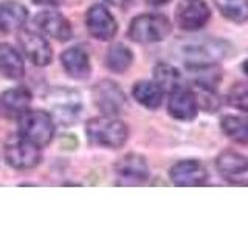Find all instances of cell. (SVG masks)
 Here are the masks:
<instances>
[{
  "instance_id": "obj_1",
  "label": "cell",
  "mask_w": 248,
  "mask_h": 232,
  "mask_svg": "<svg viewBox=\"0 0 248 232\" xmlns=\"http://www.w3.org/2000/svg\"><path fill=\"white\" fill-rule=\"evenodd\" d=\"M230 51V45L219 39H196L182 46L180 58L189 70L214 67Z\"/></svg>"
},
{
  "instance_id": "obj_2",
  "label": "cell",
  "mask_w": 248,
  "mask_h": 232,
  "mask_svg": "<svg viewBox=\"0 0 248 232\" xmlns=\"http://www.w3.org/2000/svg\"><path fill=\"white\" fill-rule=\"evenodd\" d=\"M89 143L98 147H108V149H120L127 141L129 130L123 121L115 116H99L87 122L85 127Z\"/></svg>"
},
{
  "instance_id": "obj_3",
  "label": "cell",
  "mask_w": 248,
  "mask_h": 232,
  "mask_svg": "<svg viewBox=\"0 0 248 232\" xmlns=\"http://www.w3.org/2000/svg\"><path fill=\"white\" fill-rule=\"evenodd\" d=\"M170 22L163 14H140L130 22L129 37L138 44L161 42L170 34Z\"/></svg>"
},
{
  "instance_id": "obj_4",
  "label": "cell",
  "mask_w": 248,
  "mask_h": 232,
  "mask_svg": "<svg viewBox=\"0 0 248 232\" xmlns=\"http://www.w3.org/2000/svg\"><path fill=\"white\" fill-rule=\"evenodd\" d=\"M19 131L20 136L33 144L45 147L54 136V119L44 110H27L19 118Z\"/></svg>"
},
{
  "instance_id": "obj_5",
  "label": "cell",
  "mask_w": 248,
  "mask_h": 232,
  "mask_svg": "<svg viewBox=\"0 0 248 232\" xmlns=\"http://www.w3.org/2000/svg\"><path fill=\"white\" fill-rule=\"evenodd\" d=\"M46 102L51 108V116L61 124H73L82 108L81 95L75 88L56 87L46 93Z\"/></svg>"
},
{
  "instance_id": "obj_6",
  "label": "cell",
  "mask_w": 248,
  "mask_h": 232,
  "mask_svg": "<svg viewBox=\"0 0 248 232\" xmlns=\"http://www.w3.org/2000/svg\"><path fill=\"white\" fill-rule=\"evenodd\" d=\"M41 147L33 144L23 136L13 138L5 144V160L11 167L17 170H27L36 167L42 160Z\"/></svg>"
},
{
  "instance_id": "obj_7",
  "label": "cell",
  "mask_w": 248,
  "mask_h": 232,
  "mask_svg": "<svg viewBox=\"0 0 248 232\" xmlns=\"http://www.w3.org/2000/svg\"><path fill=\"white\" fill-rule=\"evenodd\" d=\"M93 102L101 113L116 116L124 110L127 99L118 84L106 79L93 87Z\"/></svg>"
},
{
  "instance_id": "obj_8",
  "label": "cell",
  "mask_w": 248,
  "mask_h": 232,
  "mask_svg": "<svg viewBox=\"0 0 248 232\" xmlns=\"http://www.w3.org/2000/svg\"><path fill=\"white\" fill-rule=\"evenodd\" d=\"M219 174L232 186H248V158L234 150H225L216 161Z\"/></svg>"
},
{
  "instance_id": "obj_9",
  "label": "cell",
  "mask_w": 248,
  "mask_h": 232,
  "mask_svg": "<svg viewBox=\"0 0 248 232\" xmlns=\"http://www.w3.org/2000/svg\"><path fill=\"white\" fill-rule=\"evenodd\" d=\"M209 15L211 11L203 0H182L175 10V20L185 31L203 28L209 20Z\"/></svg>"
},
{
  "instance_id": "obj_10",
  "label": "cell",
  "mask_w": 248,
  "mask_h": 232,
  "mask_svg": "<svg viewBox=\"0 0 248 232\" xmlns=\"http://www.w3.org/2000/svg\"><path fill=\"white\" fill-rule=\"evenodd\" d=\"M169 176L178 188H196L208 181V170L197 160H183L170 167Z\"/></svg>"
},
{
  "instance_id": "obj_11",
  "label": "cell",
  "mask_w": 248,
  "mask_h": 232,
  "mask_svg": "<svg viewBox=\"0 0 248 232\" xmlns=\"http://www.w3.org/2000/svg\"><path fill=\"white\" fill-rule=\"evenodd\" d=\"M85 23L89 33L98 41H112L118 31L116 20L104 5H93L85 15Z\"/></svg>"
},
{
  "instance_id": "obj_12",
  "label": "cell",
  "mask_w": 248,
  "mask_h": 232,
  "mask_svg": "<svg viewBox=\"0 0 248 232\" xmlns=\"http://www.w3.org/2000/svg\"><path fill=\"white\" fill-rule=\"evenodd\" d=\"M19 42L25 56L37 67H46L53 59V50L48 41H45L36 31H22L19 34Z\"/></svg>"
},
{
  "instance_id": "obj_13",
  "label": "cell",
  "mask_w": 248,
  "mask_h": 232,
  "mask_svg": "<svg viewBox=\"0 0 248 232\" xmlns=\"http://www.w3.org/2000/svg\"><path fill=\"white\" fill-rule=\"evenodd\" d=\"M197 99L194 91L178 85L169 93L168 112L178 121H192L197 116Z\"/></svg>"
},
{
  "instance_id": "obj_14",
  "label": "cell",
  "mask_w": 248,
  "mask_h": 232,
  "mask_svg": "<svg viewBox=\"0 0 248 232\" xmlns=\"http://www.w3.org/2000/svg\"><path fill=\"white\" fill-rule=\"evenodd\" d=\"M34 23L45 34H48L50 37L61 42L70 41V37L73 34L72 23H70L68 19H65L61 13H56V11H42L36 14Z\"/></svg>"
},
{
  "instance_id": "obj_15",
  "label": "cell",
  "mask_w": 248,
  "mask_h": 232,
  "mask_svg": "<svg viewBox=\"0 0 248 232\" xmlns=\"http://www.w3.org/2000/svg\"><path fill=\"white\" fill-rule=\"evenodd\" d=\"M115 170L126 184H143L149 178V167L141 155L129 153L115 164Z\"/></svg>"
},
{
  "instance_id": "obj_16",
  "label": "cell",
  "mask_w": 248,
  "mask_h": 232,
  "mask_svg": "<svg viewBox=\"0 0 248 232\" xmlns=\"http://www.w3.org/2000/svg\"><path fill=\"white\" fill-rule=\"evenodd\" d=\"M31 91L27 87H16L6 90L0 96V113L5 118H20V116L28 110L31 104Z\"/></svg>"
},
{
  "instance_id": "obj_17",
  "label": "cell",
  "mask_w": 248,
  "mask_h": 232,
  "mask_svg": "<svg viewBox=\"0 0 248 232\" xmlns=\"http://www.w3.org/2000/svg\"><path fill=\"white\" fill-rule=\"evenodd\" d=\"M62 60V67L67 72V74L73 79H79L84 81L87 79L92 73V65H90V59L89 54L82 50L81 46H72V48H67L61 56Z\"/></svg>"
},
{
  "instance_id": "obj_18",
  "label": "cell",
  "mask_w": 248,
  "mask_h": 232,
  "mask_svg": "<svg viewBox=\"0 0 248 232\" xmlns=\"http://www.w3.org/2000/svg\"><path fill=\"white\" fill-rule=\"evenodd\" d=\"M28 20V10L16 0H5L0 3V29L11 33L22 28Z\"/></svg>"
},
{
  "instance_id": "obj_19",
  "label": "cell",
  "mask_w": 248,
  "mask_h": 232,
  "mask_svg": "<svg viewBox=\"0 0 248 232\" xmlns=\"http://www.w3.org/2000/svg\"><path fill=\"white\" fill-rule=\"evenodd\" d=\"M0 74L8 79H20L25 74L20 54L10 44H0Z\"/></svg>"
},
{
  "instance_id": "obj_20",
  "label": "cell",
  "mask_w": 248,
  "mask_h": 232,
  "mask_svg": "<svg viewBox=\"0 0 248 232\" xmlns=\"http://www.w3.org/2000/svg\"><path fill=\"white\" fill-rule=\"evenodd\" d=\"M132 95L138 104H141L146 108H158L163 101V90L157 82L152 81H138L134 88H132Z\"/></svg>"
},
{
  "instance_id": "obj_21",
  "label": "cell",
  "mask_w": 248,
  "mask_h": 232,
  "mask_svg": "<svg viewBox=\"0 0 248 232\" xmlns=\"http://www.w3.org/2000/svg\"><path fill=\"white\" fill-rule=\"evenodd\" d=\"M134 62V54L124 44H115L107 51L106 65L113 73H124Z\"/></svg>"
},
{
  "instance_id": "obj_22",
  "label": "cell",
  "mask_w": 248,
  "mask_h": 232,
  "mask_svg": "<svg viewBox=\"0 0 248 232\" xmlns=\"http://www.w3.org/2000/svg\"><path fill=\"white\" fill-rule=\"evenodd\" d=\"M220 126L223 133L234 143L248 145V116H225Z\"/></svg>"
},
{
  "instance_id": "obj_23",
  "label": "cell",
  "mask_w": 248,
  "mask_h": 232,
  "mask_svg": "<svg viewBox=\"0 0 248 232\" xmlns=\"http://www.w3.org/2000/svg\"><path fill=\"white\" fill-rule=\"evenodd\" d=\"M214 3L225 19L236 23L248 20V0H214Z\"/></svg>"
},
{
  "instance_id": "obj_24",
  "label": "cell",
  "mask_w": 248,
  "mask_h": 232,
  "mask_svg": "<svg viewBox=\"0 0 248 232\" xmlns=\"http://www.w3.org/2000/svg\"><path fill=\"white\" fill-rule=\"evenodd\" d=\"M154 77L163 91H172L180 85V73L172 65L168 64H158L154 68Z\"/></svg>"
},
{
  "instance_id": "obj_25",
  "label": "cell",
  "mask_w": 248,
  "mask_h": 232,
  "mask_svg": "<svg viewBox=\"0 0 248 232\" xmlns=\"http://www.w3.org/2000/svg\"><path fill=\"white\" fill-rule=\"evenodd\" d=\"M228 102L237 110L248 112V82H237L230 88Z\"/></svg>"
},
{
  "instance_id": "obj_26",
  "label": "cell",
  "mask_w": 248,
  "mask_h": 232,
  "mask_svg": "<svg viewBox=\"0 0 248 232\" xmlns=\"http://www.w3.org/2000/svg\"><path fill=\"white\" fill-rule=\"evenodd\" d=\"M36 5H44V6H59L64 3V0H33Z\"/></svg>"
},
{
  "instance_id": "obj_27",
  "label": "cell",
  "mask_w": 248,
  "mask_h": 232,
  "mask_svg": "<svg viewBox=\"0 0 248 232\" xmlns=\"http://www.w3.org/2000/svg\"><path fill=\"white\" fill-rule=\"evenodd\" d=\"M106 2H107L108 5H112V6H118V8H121V6H126V5L129 3V0H106Z\"/></svg>"
},
{
  "instance_id": "obj_28",
  "label": "cell",
  "mask_w": 248,
  "mask_h": 232,
  "mask_svg": "<svg viewBox=\"0 0 248 232\" xmlns=\"http://www.w3.org/2000/svg\"><path fill=\"white\" fill-rule=\"evenodd\" d=\"M146 2L151 3V5H163V3L169 2V0H146Z\"/></svg>"
},
{
  "instance_id": "obj_29",
  "label": "cell",
  "mask_w": 248,
  "mask_h": 232,
  "mask_svg": "<svg viewBox=\"0 0 248 232\" xmlns=\"http://www.w3.org/2000/svg\"><path fill=\"white\" fill-rule=\"evenodd\" d=\"M242 68H244V72H245V74L248 76V59L244 62V65H242Z\"/></svg>"
}]
</instances>
